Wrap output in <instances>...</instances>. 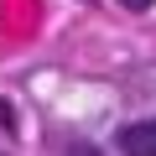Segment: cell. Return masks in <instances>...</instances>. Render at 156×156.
<instances>
[{
    "instance_id": "cell-1",
    "label": "cell",
    "mask_w": 156,
    "mask_h": 156,
    "mask_svg": "<svg viewBox=\"0 0 156 156\" xmlns=\"http://www.w3.org/2000/svg\"><path fill=\"white\" fill-rule=\"evenodd\" d=\"M120 151L125 156H156V120H135L120 130Z\"/></svg>"
},
{
    "instance_id": "cell-2",
    "label": "cell",
    "mask_w": 156,
    "mask_h": 156,
    "mask_svg": "<svg viewBox=\"0 0 156 156\" xmlns=\"http://www.w3.org/2000/svg\"><path fill=\"white\" fill-rule=\"evenodd\" d=\"M125 11H146V5H156V0H120Z\"/></svg>"
},
{
    "instance_id": "cell-3",
    "label": "cell",
    "mask_w": 156,
    "mask_h": 156,
    "mask_svg": "<svg viewBox=\"0 0 156 156\" xmlns=\"http://www.w3.org/2000/svg\"><path fill=\"white\" fill-rule=\"evenodd\" d=\"M68 156H99V151H94V146H73Z\"/></svg>"
}]
</instances>
